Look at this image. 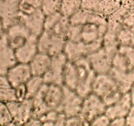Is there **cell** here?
Wrapping results in <instances>:
<instances>
[{
  "mask_svg": "<svg viewBox=\"0 0 134 126\" xmlns=\"http://www.w3.org/2000/svg\"><path fill=\"white\" fill-rule=\"evenodd\" d=\"M92 93L99 96L107 106L116 102L123 94L117 81L110 73L96 75Z\"/></svg>",
  "mask_w": 134,
  "mask_h": 126,
  "instance_id": "6da1fadb",
  "label": "cell"
},
{
  "mask_svg": "<svg viewBox=\"0 0 134 126\" xmlns=\"http://www.w3.org/2000/svg\"><path fill=\"white\" fill-rule=\"evenodd\" d=\"M77 67L78 85L75 91L82 98L92 93L94 81L96 73L92 69L88 57L82 58L74 61Z\"/></svg>",
  "mask_w": 134,
  "mask_h": 126,
  "instance_id": "7a4b0ae2",
  "label": "cell"
},
{
  "mask_svg": "<svg viewBox=\"0 0 134 126\" xmlns=\"http://www.w3.org/2000/svg\"><path fill=\"white\" fill-rule=\"evenodd\" d=\"M66 42V39L44 30L37 38L38 50L52 57L64 52Z\"/></svg>",
  "mask_w": 134,
  "mask_h": 126,
  "instance_id": "3957f363",
  "label": "cell"
},
{
  "mask_svg": "<svg viewBox=\"0 0 134 126\" xmlns=\"http://www.w3.org/2000/svg\"><path fill=\"white\" fill-rule=\"evenodd\" d=\"M134 69V46L120 45L112 60L111 71L127 72Z\"/></svg>",
  "mask_w": 134,
  "mask_h": 126,
  "instance_id": "277c9868",
  "label": "cell"
},
{
  "mask_svg": "<svg viewBox=\"0 0 134 126\" xmlns=\"http://www.w3.org/2000/svg\"><path fill=\"white\" fill-rule=\"evenodd\" d=\"M103 45V41L88 44L82 41H67L64 52L69 61L74 62L97 51Z\"/></svg>",
  "mask_w": 134,
  "mask_h": 126,
  "instance_id": "5b68a950",
  "label": "cell"
},
{
  "mask_svg": "<svg viewBox=\"0 0 134 126\" xmlns=\"http://www.w3.org/2000/svg\"><path fill=\"white\" fill-rule=\"evenodd\" d=\"M106 108L107 105L103 100L95 93H91L83 98L80 115L90 125L94 118L105 112Z\"/></svg>",
  "mask_w": 134,
  "mask_h": 126,
  "instance_id": "8992f818",
  "label": "cell"
},
{
  "mask_svg": "<svg viewBox=\"0 0 134 126\" xmlns=\"http://www.w3.org/2000/svg\"><path fill=\"white\" fill-rule=\"evenodd\" d=\"M13 117L14 125H25L32 117L33 100L26 98L24 101H13L7 102Z\"/></svg>",
  "mask_w": 134,
  "mask_h": 126,
  "instance_id": "52a82bcc",
  "label": "cell"
},
{
  "mask_svg": "<svg viewBox=\"0 0 134 126\" xmlns=\"http://www.w3.org/2000/svg\"><path fill=\"white\" fill-rule=\"evenodd\" d=\"M68 60L64 52L52 56L49 68L43 76L44 83L63 85L64 69Z\"/></svg>",
  "mask_w": 134,
  "mask_h": 126,
  "instance_id": "ba28073f",
  "label": "cell"
},
{
  "mask_svg": "<svg viewBox=\"0 0 134 126\" xmlns=\"http://www.w3.org/2000/svg\"><path fill=\"white\" fill-rule=\"evenodd\" d=\"M39 92L49 110L61 112V106L64 95L63 85L44 83Z\"/></svg>",
  "mask_w": 134,
  "mask_h": 126,
  "instance_id": "9c48e42d",
  "label": "cell"
},
{
  "mask_svg": "<svg viewBox=\"0 0 134 126\" xmlns=\"http://www.w3.org/2000/svg\"><path fill=\"white\" fill-rule=\"evenodd\" d=\"M63 91L64 95L61 106V112L64 113L67 118L80 114L83 98H82L75 90L69 89L64 85Z\"/></svg>",
  "mask_w": 134,
  "mask_h": 126,
  "instance_id": "30bf717a",
  "label": "cell"
},
{
  "mask_svg": "<svg viewBox=\"0 0 134 126\" xmlns=\"http://www.w3.org/2000/svg\"><path fill=\"white\" fill-rule=\"evenodd\" d=\"M5 34L9 45L14 50L24 44L32 35L27 28L20 21L8 27Z\"/></svg>",
  "mask_w": 134,
  "mask_h": 126,
  "instance_id": "8fae6325",
  "label": "cell"
},
{
  "mask_svg": "<svg viewBox=\"0 0 134 126\" xmlns=\"http://www.w3.org/2000/svg\"><path fill=\"white\" fill-rule=\"evenodd\" d=\"M87 57L96 74H108L111 72L113 56L107 52L103 46Z\"/></svg>",
  "mask_w": 134,
  "mask_h": 126,
  "instance_id": "7c38bea8",
  "label": "cell"
},
{
  "mask_svg": "<svg viewBox=\"0 0 134 126\" xmlns=\"http://www.w3.org/2000/svg\"><path fill=\"white\" fill-rule=\"evenodd\" d=\"M18 62L15 50L9 45L4 34L0 38V74L6 75L9 70Z\"/></svg>",
  "mask_w": 134,
  "mask_h": 126,
  "instance_id": "4fadbf2b",
  "label": "cell"
},
{
  "mask_svg": "<svg viewBox=\"0 0 134 126\" xmlns=\"http://www.w3.org/2000/svg\"><path fill=\"white\" fill-rule=\"evenodd\" d=\"M20 0H0V18L5 29L18 22Z\"/></svg>",
  "mask_w": 134,
  "mask_h": 126,
  "instance_id": "5bb4252c",
  "label": "cell"
},
{
  "mask_svg": "<svg viewBox=\"0 0 134 126\" xmlns=\"http://www.w3.org/2000/svg\"><path fill=\"white\" fill-rule=\"evenodd\" d=\"M45 17L43 10L39 9L29 14L20 13L18 21L23 23L27 28L31 35L38 38L44 31Z\"/></svg>",
  "mask_w": 134,
  "mask_h": 126,
  "instance_id": "9a60e30c",
  "label": "cell"
},
{
  "mask_svg": "<svg viewBox=\"0 0 134 126\" xmlns=\"http://www.w3.org/2000/svg\"><path fill=\"white\" fill-rule=\"evenodd\" d=\"M33 76L30 64L27 63L18 62L9 70L6 76L13 87L26 82Z\"/></svg>",
  "mask_w": 134,
  "mask_h": 126,
  "instance_id": "2e32d148",
  "label": "cell"
},
{
  "mask_svg": "<svg viewBox=\"0 0 134 126\" xmlns=\"http://www.w3.org/2000/svg\"><path fill=\"white\" fill-rule=\"evenodd\" d=\"M133 102L130 93H124L116 102L107 106L105 114L111 119L116 118H126Z\"/></svg>",
  "mask_w": 134,
  "mask_h": 126,
  "instance_id": "e0dca14e",
  "label": "cell"
},
{
  "mask_svg": "<svg viewBox=\"0 0 134 126\" xmlns=\"http://www.w3.org/2000/svg\"><path fill=\"white\" fill-rule=\"evenodd\" d=\"M37 38V37L31 35L24 44L15 50L18 62L29 64L39 52Z\"/></svg>",
  "mask_w": 134,
  "mask_h": 126,
  "instance_id": "ac0fdd59",
  "label": "cell"
},
{
  "mask_svg": "<svg viewBox=\"0 0 134 126\" xmlns=\"http://www.w3.org/2000/svg\"><path fill=\"white\" fill-rule=\"evenodd\" d=\"M51 59L52 57L49 55L38 52L29 63L33 76L43 77L49 68Z\"/></svg>",
  "mask_w": 134,
  "mask_h": 126,
  "instance_id": "d6986e66",
  "label": "cell"
},
{
  "mask_svg": "<svg viewBox=\"0 0 134 126\" xmlns=\"http://www.w3.org/2000/svg\"><path fill=\"white\" fill-rule=\"evenodd\" d=\"M63 85L69 89L75 90L78 85L77 67L74 62L68 60L64 72Z\"/></svg>",
  "mask_w": 134,
  "mask_h": 126,
  "instance_id": "ffe728a7",
  "label": "cell"
},
{
  "mask_svg": "<svg viewBox=\"0 0 134 126\" xmlns=\"http://www.w3.org/2000/svg\"><path fill=\"white\" fill-rule=\"evenodd\" d=\"M119 84L123 94L128 93L134 83V69L130 72H120L111 71L109 72Z\"/></svg>",
  "mask_w": 134,
  "mask_h": 126,
  "instance_id": "44dd1931",
  "label": "cell"
},
{
  "mask_svg": "<svg viewBox=\"0 0 134 126\" xmlns=\"http://www.w3.org/2000/svg\"><path fill=\"white\" fill-rule=\"evenodd\" d=\"M15 100L14 88L10 83L6 75L0 74V102L7 103Z\"/></svg>",
  "mask_w": 134,
  "mask_h": 126,
  "instance_id": "7402d4cb",
  "label": "cell"
},
{
  "mask_svg": "<svg viewBox=\"0 0 134 126\" xmlns=\"http://www.w3.org/2000/svg\"><path fill=\"white\" fill-rule=\"evenodd\" d=\"M98 12L81 8L75 14L69 18L71 24L82 25L92 20Z\"/></svg>",
  "mask_w": 134,
  "mask_h": 126,
  "instance_id": "603a6c76",
  "label": "cell"
},
{
  "mask_svg": "<svg viewBox=\"0 0 134 126\" xmlns=\"http://www.w3.org/2000/svg\"><path fill=\"white\" fill-rule=\"evenodd\" d=\"M82 0H62L60 12L64 17L70 18L82 8Z\"/></svg>",
  "mask_w": 134,
  "mask_h": 126,
  "instance_id": "cb8c5ba5",
  "label": "cell"
},
{
  "mask_svg": "<svg viewBox=\"0 0 134 126\" xmlns=\"http://www.w3.org/2000/svg\"><path fill=\"white\" fill-rule=\"evenodd\" d=\"M71 24L69 18L62 15L60 17V19L56 22L54 26L52 27L50 32L53 33L55 35L67 40Z\"/></svg>",
  "mask_w": 134,
  "mask_h": 126,
  "instance_id": "d4e9b609",
  "label": "cell"
},
{
  "mask_svg": "<svg viewBox=\"0 0 134 126\" xmlns=\"http://www.w3.org/2000/svg\"><path fill=\"white\" fill-rule=\"evenodd\" d=\"M44 83V81L41 76H31V78L26 83L27 98L33 99L39 93Z\"/></svg>",
  "mask_w": 134,
  "mask_h": 126,
  "instance_id": "484cf974",
  "label": "cell"
},
{
  "mask_svg": "<svg viewBox=\"0 0 134 126\" xmlns=\"http://www.w3.org/2000/svg\"><path fill=\"white\" fill-rule=\"evenodd\" d=\"M43 0H20V11L24 14H29L41 9Z\"/></svg>",
  "mask_w": 134,
  "mask_h": 126,
  "instance_id": "4316f807",
  "label": "cell"
},
{
  "mask_svg": "<svg viewBox=\"0 0 134 126\" xmlns=\"http://www.w3.org/2000/svg\"><path fill=\"white\" fill-rule=\"evenodd\" d=\"M62 1V0H43L41 10L45 15L58 12Z\"/></svg>",
  "mask_w": 134,
  "mask_h": 126,
  "instance_id": "83f0119b",
  "label": "cell"
},
{
  "mask_svg": "<svg viewBox=\"0 0 134 126\" xmlns=\"http://www.w3.org/2000/svg\"><path fill=\"white\" fill-rule=\"evenodd\" d=\"M0 125H14L7 105L2 102H0Z\"/></svg>",
  "mask_w": 134,
  "mask_h": 126,
  "instance_id": "f1b7e54d",
  "label": "cell"
},
{
  "mask_svg": "<svg viewBox=\"0 0 134 126\" xmlns=\"http://www.w3.org/2000/svg\"><path fill=\"white\" fill-rule=\"evenodd\" d=\"M103 0H82V8L103 14Z\"/></svg>",
  "mask_w": 134,
  "mask_h": 126,
  "instance_id": "f546056e",
  "label": "cell"
},
{
  "mask_svg": "<svg viewBox=\"0 0 134 126\" xmlns=\"http://www.w3.org/2000/svg\"><path fill=\"white\" fill-rule=\"evenodd\" d=\"M58 112L56 110H50L47 112L44 116L40 118L42 125H55L56 118H57Z\"/></svg>",
  "mask_w": 134,
  "mask_h": 126,
  "instance_id": "4dcf8cb0",
  "label": "cell"
},
{
  "mask_svg": "<svg viewBox=\"0 0 134 126\" xmlns=\"http://www.w3.org/2000/svg\"><path fill=\"white\" fill-rule=\"evenodd\" d=\"M110 123H111V119L105 113H103L94 118L90 123V125L106 126L110 125Z\"/></svg>",
  "mask_w": 134,
  "mask_h": 126,
  "instance_id": "1f68e13d",
  "label": "cell"
},
{
  "mask_svg": "<svg viewBox=\"0 0 134 126\" xmlns=\"http://www.w3.org/2000/svg\"><path fill=\"white\" fill-rule=\"evenodd\" d=\"M65 125H89L88 123L80 114L67 118Z\"/></svg>",
  "mask_w": 134,
  "mask_h": 126,
  "instance_id": "d6a6232c",
  "label": "cell"
},
{
  "mask_svg": "<svg viewBox=\"0 0 134 126\" xmlns=\"http://www.w3.org/2000/svg\"><path fill=\"white\" fill-rule=\"evenodd\" d=\"M15 91V97L16 101H22L27 98L26 84H22L14 87Z\"/></svg>",
  "mask_w": 134,
  "mask_h": 126,
  "instance_id": "836d02e7",
  "label": "cell"
},
{
  "mask_svg": "<svg viewBox=\"0 0 134 126\" xmlns=\"http://www.w3.org/2000/svg\"><path fill=\"white\" fill-rule=\"evenodd\" d=\"M126 125H134V104H132L128 115L126 117Z\"/></svg>",
  "mask_w": 134,
  "mask_h": 126,
  "instance_id": "e575fe53",
  "label": "cell"
},
{
  "mask_svg": "<svg viewBox=\"0 0 134 126\" xmlns=\"http://www.w3.org/2000/svg\"><path fill=\"white\" fill-rule=\"evenodd\" d=\"M67 120V116L63 112H59L58 114L55 125H65Z\"/></svg>",
  "mask_w": 134,
  "mask_h": 126,
  "instance_id": "d590c367",
  "label": "cell"
},
{
  "mask_svg": "<svg viewBox=\"0 0 134 126\" xmlns=\"http://www.w3.org/2000/svg\"><path fill=\"white\" fill-rule=\"evenodd\" d=\"M126 125V118H116L111 120L110 125L115 126H122Z\"/></svg>",
  "mask_w": 134,
  "mask_h": 126,
  "instance_id": "8d00e7d4",
  "label": "cell"
},
{
  "mask_svg": "<svg viewBox=\"0 0 134 126\" xmlns=\"http://www.w3.org/2000/svg\"><path fill=\"white\" fill-rule=\"evenodd\" d=\"M41 125L42 123L40 119L32 116L27 121L25 125Z\"/></svg>",
  "mask_w": 134,
  "mask_h": 126,
  "instance_id": "74e56055",
  "label": "cell"
},
{
  "mask_svg": "<svg viewBox=\"0 0 134 126\" xmlns=\"http://www.w3.org/2000/svg\"><path fill=\"white\" fill-rule=\"evenodd\" d=\"M5 27L3 26V24L2 21H1V18H0V38L5 34Z\"/></svg>",
  "mask_w": 134,
  "mask_h": 126,
  "instance_id": "f35d334b",
  "label": "cell"
},
{
  "mask_svg": "<svg viewBox=\"0 0 134 126\" xmlns=\"http://www.w3.org/2000/svg\"><path fill=\"white\" fill-rule=\"evenodd\" d=\"M129 93L130 94L131 98H132V102H133V104H134V83H133V85H132V87H131Z\"/></svg>",
  "mask_w": 134,
  "mask_h": 126,
  "instance_id": "ab89813d",
  "label": "cell"
},
{
  "mask_svg": "<svg viewBox=\"0 0 134 126\" xmlns=\"http://www.w3.org/2000/svg\"><path fill=\"white\" fill-rule=\"evenodd\" d=\"M121 1H123V0H121Z\"/></svg>",
  "mask_w": 134,
  "mask_h": 126,
  "instance_id": "60d3db41",
  "label": "cell"
}]
</instances>
